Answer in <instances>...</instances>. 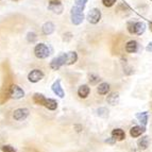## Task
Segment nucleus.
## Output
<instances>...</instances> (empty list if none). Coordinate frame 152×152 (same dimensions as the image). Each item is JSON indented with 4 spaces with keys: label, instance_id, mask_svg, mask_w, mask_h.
Wrapping results in <instances>:
<instances>
[{
    "label": "nucleus",
    "instance_id": "obj_32",
    "mask_svg": "<svg viewBox=\"0 0 152 152\" xmlns=\"http://www.w3.org/2000/svg\"><path fill=\"white\" fill-rule=\"evenodd\" d=\"M149 28H150V30L152 31V23H149Z\"/></svg>",
    "mask_w": 152,
    "mask_h": 152
},
{
    "label": "nucleus",
    "instance_id": "obj_25",
    "mask_svg": "<svg viewBox=\"0 0 152 152\" xmlns=\"http://www.w3.org/2000/svg\"><path fill=\"white\" fill-rule=\"evenodd\" d=\"M36 38H37V36H36V34L34 32H29L28 35H27V39H28V42H30V43L35 42Z\"/></svg>",
    "mask_w": 152,
    "mask_h": 152
},
{
    "label": "nucleus",
    "instance_id": "obj_10",
    "mask_svg": "<svg viewBox=\"0 0 152 152\" xmlns=\"http://www.w3.org/2000/svg\"><path fill=\"white\" fill-rule=\"evenodd\" d=\"M89 91H91V88L88 87V85H86V84H83V85H81V86L79 87L78 95H79V97H80V98L85 99V98H87V96L89 95Z\"/></svg>",
    "mask_w": 152,
    "mask_h": 152
},
{
    "label": "nucleus",
    "instance_id": "obj_7",
    "mask_svg": "<svg viewBox=\"0 0 152 152\" xmlns=\"http://www.w3.org/2000/svg\"><path fill=\"white\" fill-rule=\"evenodd\" d=\"M43 78H44V72L41 69H33L28 75V80L31 83H37Z\"/></svg>",
    "mask_w": 152,
    "mask_h": 152
},
{
    "label": "nucleus",
    "instance_id": "obj_13",
    "mask_svg": "<svg viewBox=\"0 0 152 152\" xmlns=\"http://www.w3.org/2000/svg\"><path fill=\"white\" fill-rule=\"evenodd\" d=\"M137 49H138V44L136 41H130L126 45V51L129 53H134L137 51Z\"/></svg>",
    "mask_w": 152,
    "mask_h": 152
},
{
    "label": "nucleus",
    "instance_id": "obj_11",
    "mask_svg": "<svg viewBox=\"0 0 152 152\" xmlns=\"http://www.w3.org/2000/svg\"><path fill=\"white\" fill-rule=\"evenodd\" d=\"M112 137L115 138L116 140L121 142V140H124L126 138V133L121 129H114L112 131Z\"/></svg>",
    "mask_w": 152,
    "mask_h": 152
},
{
    "label": "nucleus",
    "instance_id": "obj_2",
    "mask_svg": "<svg viewBox=\"0 0 152 152\" xmlns=\"http://www.w3.org/2000/svg\"><path fill=\"white\" fill-rule=\"evenodd\" d=\"M34 54L37 58H46L50 56V49L48 48V46L43 43L37 44L34 48Z\"/></svg>",
    "mask_w": 152,
    "mask_h": 152
},
{
    "label": "nucleus",
    "instance_id": "obj_26",
    "mask_svg": "<svg viewBox=\"0 0 152 152\" xmlns=\"http://www.w3.org/2000/svg\"><path fill=\"white\" fill-rule=\"evenodd\" d=\"M86 2L87 0H76V4L77 7H79V8H81L84 10V8H85V5H86Z\"/></svg>",
    "mask_w": 152,
    "mask_h": 152
},
{
    "label": "nucleus",
    "instance_id": "obj_29",
    "mask_svg": "<svg viewBox=\"0 0 152 152\" xmlns=\"http://www.w3.org/2000/svg\"><path fill=\"white\" fill-rule=\"evenodd\" d=\"M134 26H135V23H132V21H130V23H128V30H129L130 33H134Z\"/></svg>",
    "mask_w": 152,
    "mask_h": 152
},
{
    "label": "nucleus",
    "instance_id": "obj_6",
    "mask_svg": "<svg viewBox=\"0 0 152 152\" xmlns=\"http://www.w3.org/2000/svg\"><path fill=\"white\" fill-rule=\"evenodd\" d=\"M101 19V12L98 9H91L87 14V20L93 25H96L99 23V20Z\"/></svg>",
    "mask_w": 152,
    "mask_h": 152
},
{
    "label": "nucleus",
    "instance_id": "obj_33",
    "mask_svg": "<svg viewBox=\"0 0 152 152\" xmlns=\"http://www.w3.org/2000/svg\"><path fill=\"white\" fill-rule=\"evenodd\" d=\"M13 1H18V0H13Z\"/></svg>",
    "mask_w": 152,
    "mask_h": 152
},
{
    "label": "nucleus",
    "instance_id": "obj_8",
    "mask_svg": "<svg viewBox=\"0 0 152 152\" xmlns=\"http://www.w3.org/2000/svg\"><path fill=\"white\" fill-rule=\"evenodd\" d=\"M48 9L51 12L56 13V14H61L63 12V4H62L58 0H51L48 4Z\"/></svg>",
    "mask_w": 152,
    "mask_h": 152
},
{
    "label": "nucleus",
    "instance_id": "obj_17",
    "mask_svg": "<svg viewBox=\"0 0 152 152\" xmlns=\"http://www.w3.org/2000/svg\"><path fill=\"white\" fill-rule=\"evenodd\" d=\"M43 33L44 34H46V35H49V34H51V33H53L54 31V25L52 23H50V21H48V23H45L43 25Z\"/></svg>",
    "mask_w": 152,
    "mask_h": 152
},
{
    "label": "nucleus",
    "instance_id": "obj_31",
    "mask_svg": "<svg viewBox=\"0 0 152 152\" xmlns=\"http://www.w3.org/2000/svg\"><path fill=\"white\" fill-rule=\"evenodd\" d=\"M115 140H115V138H114V140H107V142H110V144H113V142H114Z\"/></svg>",
    "mask_w": 152,
    "mask_h": 152
},
{
    "label": "nucleus",
    "instance_id": "obj_28",
    "mask_svg": "<svg viewBox=\"0 0 152 152\" xmlns=\"http://www.w3.org/2000/svg\"><path fill=\"white\" fill-rule=\"evenodd\" d=\"M98 114H99V116H101V117H107V115H109V111H107V109L102 107V109L98 110Z\"/></svg>",
    "mask_w": 152,
    "mask_h": 152
},
{
    "label": "nucleus",
    "instance_id": "obj_14",
    "mask_svg": "<svg viewBox=\"0 0 152 152\" xmlns=\"http://www.w3.org/2000/svg\"><path fill=\"white\" fill-rule=\"evenodd\" d=\"M145 131H146V130H145L144 127L135 126V127L131 128V130H130V135H131L132 137H138V136H140L142 133H145Z\"/></svg>",
    "mask_w": 152,
    "mask_h": 152
},
{
    "label": "nucleus",
    "instance_id": "obj_5",
    "mask_svg": "<svg viewBox=\"0 0 152 152\" xmlns=\"http://www.w3.org/2000/svg\"><path fill=\"white\" fill-rule=\"evenodd\" d=\"M63 65H66V53H62L58 56L54 58L50 63L51 69L53 70H58L60 69Z\"/></svg>",
    "mask_w": 152,
    "mask_h": 152
},
{
    "label": "nucleus",
    "instance_id": "obj_19",
    "mask_svg": "<svg viewBox=\"0 0 152 152\" xmlns=\"http://www.w3.org/2000/svg\"><path fill=\"white\" fill-rule=\"evenodd\" d=\"M146 30V25L144 23H135V26H134V33L137 34V35H142V33L145 32Z\"/></svg>",
    "mask_w": 152,
    "mask_h": 152
},
{
    "label": "nucleus",
    "instance_id": "obj_1",
    "mask_svg": "<svg viewBox=\"0 0 152 152\" xmlns=\"http://www.w3.org/2000/svg\"><path fill=\"white\" fill-rule=\"evenodd\" d=\"M84 20V14H83V9L79 8L77 5L72 7L71 9V23L74 25H80Z\"/></svg>",
    "mask_w": 152,
    "mask_h": 152
},
{
    "label": "nucleus",
    "instance_id": "obj_22",
    "mask_svg": "<svg viewBox=\"0 0 152 152\" xmlns=\"http://www.w3.org/2000/svg\"><path fill=\"white\" fill-rule=\"evenodd\" d=\"M137 145H138L140 149H142V150L147 149L148 146H149V137H148V136L142 137V138H140V140L137 142Z\"/></svg>",
    "mask_w": 152,
    "mask_h": 152
},
{
    "label": "nucleus",
    "instance_id": "obj_4",
    "mask_svg": "<svg viewBox=\"0 0 152 152\" xmlns=\"http://www.w3.org/2000/svg\"><path fill=\"white\" fill-rule=\"evenodd\" d=\"M29 114H30V111L28 109L19 107V109H16L15 111L13 112V118L16 121H23L29 116Z\"/></svg>",
    "mask_w": 152,
    "mask_h": 152
},
{
    "label": "nucleus",
    "instance_id": "obj_24",
    "mask_svg": "<svg viewBox=\"0 0 152 152\" xmlns=\"http://www.w3.org/2000/svg\"><path fill=\"white\" fill-rule=\"evenodd\" d=\"M88 80H89V83L91 84H97L99 82V80H100V78H99L97 75H94V74H91L88 76Z\"/></svg>",
    "mask_w": 152,
    "mask_h": 152
},
{
    "label": "nucleus",
    "instance_id": "obj_16",
    "mask_svg": "<svg viewBox=\"0 0 152 152\" xmlns=\"http://www.w3.org/2000/svg\"><path fill=\"white\" fill-rule=\"evenodd\" d=\"M107 101L111 105H116L118 103V101H119V95H118V93H111L107 96Z\"/></svg>",
    "mask_w": 152,
    "mask_h": 152
},
{
    "label": "nucleus",
    "instance_id": "obj_15",
    "mask_svg": "<svg viewBox=\"0 0 152 152\" xmlns=\"http://www.w3.org/2000/svg\"><path fill=\"white\" fill-rule=\"evenodd\" d=\"M44 107H47V109L50 110V111H54V110L58 109V102H56L54 99L47 98L45 101V104H44Z\"/></svg>",
    "mask_w": 152,
    "mask_h": 152
},
{
    "label": "nucleus",
    "instance_id": "obj_27",
    "mask_svg": "<svg viewBox=\"0 0 152 152\" xmlns=\"http://www.w3.org/2000/svg\"><path fill=\"white\" fill-rule=\"evenodd\" d=\"M116 0H102V3H103L104 7H107V8H111L115 4Z\"/></svg>",
    "mask_w": 152,
    "mask_h": 152
},
{
    "label": "nucleus",
    "instance_id": "obj_23",
    "mask_svg": "<svg viewBox=\"0 0 152 152\" xmlns=\"http://www.w3.org/2000/svg\"><path fill=\"white\" fill-rule=\"evenodd\" d=\"M1 150H2V152H17V150L11 145H3L1 147Z\"/></svg>",
    "mask_w": 152,
    "mask_h": 152
},
{
    "label": "nucleus",
    "instance_id": "obj_21",
    "mask_svg": "<svg viewBox=\"0 0 152 152\" xmlns=\"http://www.w3.org/2000/svg\"><path fill=\"white\" fill-rule=\"evenodd\" d=\"M136 118L138 119V121L142 124V127H145L148 122V113L147 112H142V113H138L136 115Z\"/></svg>",
    "mask_w": 152,
    "mask_h": 152
},
{
    "label": "nucleus",
    "instance_id": "obj_9",
    "mask_svg": "<svg viewBox=\"0 0 152 152\" xmlns=\"http://www.w3.org/2000/svg\"><path fill=\"white\" fill-rule=\"evenodd\" d=\"M51 89H52V91H53L56 96L60 97V98H64V96H65V93H64L63 87H62V85H61V80H56V81L52 84Z\"/></svg>",
    "mask_w": 152,
    "mask_h": 152
},
{
    "label": "nucleus",
    "instance_id": "obj_3",
    "mask_svg": "<svg viewBox=\"0 0 152 152\" xmlns=\"http://www.w3.org/2000/svg\"><path fill=\"white\" fill-rule=\"evenodd\" d=\"M9 96L12 99L18 100V99H21L25 97V91L20 86H18L16 84H13L12 86L10 87V89H9Z\"/></svg>",
    "mask_w": 152,
    "mask_h": 152
},
{
    "label": "nucleus",
    "instance_id": "obj_18",
    "mask_svg": "<svg viewBox=\"0 0 152 152\" xmlns=\"http://www.w3.org/2000/svg\"><path fill=\"white\" fill-rule=\"evenodd\" d=\"M46 99L47 98L43 94H39V93H35L33 95V101L35 102L36 104H38V105H44Z\"/></svg>",
    "mask_w": 152,
    "mask_h": 152
},
{
    "label": "nucleus",
    "instance_id": "obj_30",
    "mask_svg": "<svg viewBox=\"0 0 152 152\" xmlns=\"http://www.w3.org/2000/svg\"><path fill=\"white\" fill-rule=\"evenodd\" d=\"M146 49H147V51H150V52H151V51H152V42L148 44L147 48H146Z\"/></svg>",
    "mask_w": 152,
    "mask_h": 152
},
{
    "label": "nucleus",
    "instance_id": "obj_20",
    "mask_svg": "<svg viewBox=\"0 0 152 152\" xmlns=\"http://www.w3.org/2000/svg\"><path fill=\"white\" fill-rule=\"evenodd\" d=\"M97 91L100 95H107L110 91V85L107 83H105V82L99 84V86L97 87Z\"/></svg>",
    "mask_w": 152,
    "mask_h": 152
},
{
    "label": "nucleus",
    "instance_id": "obj_12",
    "mask_svg": "<svg viewBox=\"0 0 152 152\" xmlns=\"http://www.w3.org/2000/svg\"><path fill=\"white\" fill-rule=\"evenodd\" d=\"M78 60V54L75 51H70L66 53V65H72Z\"/></svg>",
    "mask_w": 152,
    "mask_h": 152
}]
</instances>
